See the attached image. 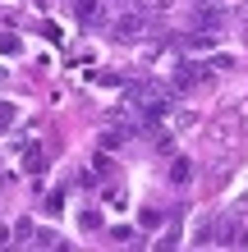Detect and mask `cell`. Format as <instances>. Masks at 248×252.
<instances>
[{
    "label": "cell",
    "mask_w": 248,
    "mask_h": 252,
    "mask_svg": "<svg viewBox=\"0 0 248 252\" xmlns=\"http://www.w3.org/2000/svg\"><path fill=\"white\" fill-rule=\"evenodd\" d=\"M198 28H207V32H216V28H225V9H198L193 14Z\"/></svg>",
    "instance_id": "5"
},
{
    "label": "cell",
    "mask_w": 248,
    "mask_h": 252,
    "mask_svg": "<svg viewBox=\"0 0 248 252\" xmlns=\"http://www.w3.org/2000/svg\"><path fill=\"white\" fill-rule=\"evenodd\" d=\"M179 243H184V225H179V220H166V229H161V239H156V248L152 252H179Z\"/></svg>",
    "instance_id": "4"
},
{
    "label": "cell",
    "mask_w": 248,
    "mask_h": 252,
    "mask_svg": "<svg viewBox=\"0 0 248 252\" xmlns=\"http://www.w3.org/2000/svg\"><path fill=\"white\" fill-rule=\"evenodd\" d=\"M55 252H69V248H65V243H55Z\"/></svg>",
    "instance_id": "12"
},
{
    "label": "cell",
    "mask_w": 248,
    "mask_h": 252,
    "mask_svg": "<svg viewBox=\"0 0 248 252\" xmlns=\"http://www.w3.org/2000/svg\"><path fill=\"white\" fill-rule=\"evenodd\" d=\"M46 165H51L46 142H28V147H23V174H41Z\"/></svg>",
    "instance_id": "3"
},
{
    "label": "cell",
    "mask_w": 248,
    "mask_h": 252,
    "mask_svg": "<svg viewBox=\"0 0 248 252\" xmlns=\"http://www.w3.org/2000/svg\"><path fill=\"white\" fill-rule=\"evenodd\" d=\"M161 220H170V216H161V211H152V206H147V211H142V225H161Z\"/></svg>",
    "instance_id": "11"
},
{
    "label": "cell",
    "mask_w": 248,
    "mask_h": 252,
    "mask_svg": "<svg viewBox=\"0 0 248 252\" xmlns=\"http://www.w3.org/2000/svg\"><path fill=\"white\" fill-rule=\"evenodd\" d=\"M235 69V55H212V60H184L175 69L170 78V92L184 96V92H202V87H212L216 78H225V73Z\"/></svg>",
    "instance_id": "1"
},
{
    "label": "cell",
    "mask_w": 248,
    "mask_h": 252,
    "mask_svg": "<svg viewBox=\"0 0 248 252\" xmlns=\"http://www.w3.org/2000/svg\"><path fill=\"white\" fill-rule=\"evenodd\" d=\"M19 51H23V41H19V37L0 32V55H19Z\"/></svg>",
    "instance_id": "9"
},
{
    "label": "cell",
    "mask_w": 248,
    "mask_h": 252,
    "mask_svg": "<svg viewBox=\"0 0 248 252\" xmlns=\"http://www.w3.org/2000/svg\"><path fill=\"white\" fill-rule=\"evenodd\" d=\"M14 124H19V106L14 101H0V133H9Z\"/></svg>",
    "instance_id": "7"
},
{
    "label": "cell",
    "mask_w": 248,
    "mask_h": 252,
    "mask_svg": "<svg viewBox=\"0 0 248 252\" xmlns=\"http://www.w3.org/2000/svg\"><path fill=\"white\" fill-rule=\"evenodd\" d=\"M78 225H83V229H101V211H83Z\"/></svg>",
    "instance_id": "10"
},
{
    "label": "cell",
    "mask_w": 248,
    "mask_h": 252,
    "mask_svg": "<svg viewBox=\"0 0 248 252\" xmlns=\"http://www.w3.org/2000/svg\"><path fill=\"white\" fill-rule=\"evenodd\" d=\"M193 179V165H188V160L179 156V160H170V184H188Z\"/></svg>",
    "instance_id": "8"
},
{
    "label": "cell",
    "mask_w": 248,
    "mask_h": 252,
    "mask_svg": "<svg viewBox=\"0 0 248 252\" xmlns=\"http://www.w3.org/2000/svg\"><path fill=\"white\" fill-rule=\"evenodd\" d=\"M0 83H5V69H0Z\"/></svg>",
    "instance_id": "13"
},
{
    "label": "cell",
    "mask_w": 248,
    "mask_h": 252,
    "mask_svg": "<svg viewBox=\"0 0 248 252\" xmlns=\"http://www.w3.org/2000/svg\"><path fill=\"white\" fill-rule=\"evenodd\" d=\"M142 32H147V19H142V14H134V9L120 14V19L110 23V37H115V41H138Z\"/></svg>",
    "instance_id": "2"
},
{
    "label": "cell",
    "mask_w": 248,
    "mask_h": 252,
    "mask_svg": "<svg viewBox=\"0 0 248 252\" xmlns=\"http://www.w3.org/2000/svg\"><path fill=\"white\" fill-rule=\"evenodd\" d=\"M74 19H78L83 28H92V23L101 19V9H97V0H74Z\"/></svg>",
    "instance_id": "6"
}]
</instances>
